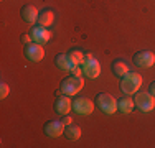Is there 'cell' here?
<instances>
[{"label": "cell", "instance_id": "1", "mask_svg": "<svg viewBox=\"0 0 155 148\" xmlns=\"http://www.w3.org/2000/svg\"><path fill=\"white\" fill-rule=\"evenodd\" d=\"M142 76L139 72H134V71H129L125 76L120 77V91L124 92L125 95H132L135 92L140 91V86H142Z\"/></svg>", "mask_w": 155, "mask_h": 148}, {"label": "cell", "instance_id": "2", "mask_svg": "<svg viewBox=\"0 0 155 148\" xmlns=\"http://www.w3.org/2000/svg\"><path fill=\"white\" fill-rule=\"evenodd\" d=\"M84 87V79L83 76H68L64 77V79L61 81L60 84V91L63 94L69 95V97H73V95H78V92H81Z\"/></svg>", "mask_w": 155, "mask_h": 148}, {"label": "cell", "instance_id": "3", "mask_svg": "<svg viewBox=\"0 0 155 148\" xmlns=\"http://www.w3.org/2000/svg\"><path fill=\"white\" fill-rule=\"evenodd\" d=\"M94 104L99 107V110H101L102 114H106V115H112L117 110V101L110 94H107V92H99L94 99Z\"/></svg>", "mask_w": 155, "mask_h": 148}, {"label": "cell", "instance_id": "4", "mask_svg": "<svg viewBox=\"0 0 155 148\" xmlns=\"http://www.w3.org/2000/svg\"><path fill=\"white\" fill-rule=\"evenodd\" d=\"M81 68H83V76L87 79H97L99 74H101V64L89 53L84 54V63L81 64Z\"/></svg>", "mask_w": 155, "mask_h": 148}, {"label": "cell", "instance_id": "5", "mask_svg": "<svg viewBox=\"0 0 155 148\" xmlns=\"http://www.w3.org/2000/svg\"><path fill=\"white\" fill-rule=\"evenodd\" d=\"M96 104L93 101H89L84 95H74V101H73V110L78 115H91L94 112Z\"/></svg>", "mask_w": 155, "mask_h": 148}, {"label": "cell", "instance_id": "6", "mask_svg": "<svg viewBox=\"0 0 155 148\" xmlns=\"http://www.w3.org/2000/svg\"><path fill=\"white\" fill-rule=\"evenodd\" d=\"M134 102H135V107H137L140 112H150L155 107V97L149 91L147 92H135Z\"/></svg>", "mask_w": 155, "mask_h": 148}, {"label": "cell", "instance_id": "7", "mask_svg": "<svg viewBox=\"0 0 155 148\" xmlns=\"http://www.w3.org/2000/svg\"><path fill=\"white\" fill-rule=\"evenodd\" d=\"M25 58L31 63H40L43 58H45V50H43V44H38V43H30V44H25Z\"/></svg>", "mask_w": 155, "mask_h": 148}, {"label": "cell", "instance_id": "8", "mask_svg": "<svg viewBox=\"0 0 155 148\" xmlns=\"http://www.w3.org/2000/svg\"><path fill=\"white\" fill-rule=\"evenodd\" d=\"M134 64L137 68H143V69H149L155 64V54L149 50H143V51H137L134 54Z\"/></svg>", "mask_w": 155, "mask_h": 148}, {"label": "cell", "instance_id": "9", "mask_svg": "<svg viewBox=\"0 0 155 148\" xmlns=\"http://www.w3.org/2000/svg\"><path fill=\"white\" fill-rule=\"evenodd\" d=\"M64 128H66V125L63 124L61 120H50L45 124L43 132H45V135L50 137V138H58V137L64 135Z\"/></svg>", "mask_w": 155, "mask_h": 148}, {"label": "cell", "instance_id": "10", "mask_svg": "<svg viewBox=\"0 0 155 148\" xmlns=\"http://www.w3.org/2000/svg\"><path fill=\"white\" fill-rule=\"evenodd\" d=\"M30 35L33 38V41L38 43V44H45L51 40V31L45 27H40V25H36V27H31L30 30Z\"/></svg>", "mask_w": 155, "mask_h": 148}, {"label": "cell", "instance_id": "11", "mask_svg": "<svg viewBox=\"0 0 155 148\" xmlns=\"http://www.w3.org/2000/svg\"><path fill=\"white\" fill-rule=\"evenodd\" d=\"M69 110H73V101L69 99V95H58L56 101H54V112L60 114V115H66V114H69Z\"/></svg>", "mask_w": 155, "mask_h": 148}, {"label": "cell", "instance_id": "12", "mask_svg": "<svg viewBox=\"0 0 155 148\" xmlns=\"http://www.w3.org/2000/svg\"><path fill=\"white\" fill-rule=\"evenodd\" d=\"M54 64H56L58 69H61V71H71L73 68H74V63L71 61V58H69L68 53H60L56 58H54Z\"/></svg>", "mask_w": 155, "mask_h": 148}, {"label": "cell", "instance_id": "13", "mask_svg": "<svg viewBox=\"0 0 155 148\" xmlns=\"http://www.w3.org/2000/svg\"><path fill=\"white\" fill-rule=\"evenodd\" d=\"M36 23L40 25V27H51V25L54 23V12L51 8H45L41 10V12L38 13V20H36Z\"/></svg>", "mask_w": 155, "mask_h": 148}, {"label": "cell", "instance_id": "14", "mask_svg": "<svg viewBox=\"0 0 155 148\" xmlns=\"http://www.w3.org/2000/svg\"><path fill=\"white\" fill-rule=\"evenodd\" d=\"M38 10H36V7H33V5H25L23 8H21V18H23V21H27V23H30L33 25L36 20H38Z\"/></svg>", "mask_w": 155, "mask_h": 148}, {"label": "cell", "instance_id": "15", "mask_svg": "<svg viewBox=\"0 0 155 148\" xmlns=\"http://www.w3.org/2000/svg\"><path fill=\"white\" fill-rule=\"evenodd\" d=\"M135 109V102L134 99H130V95H124L117 101V110L122 114H130Z\"/></svg>", "mask_w": 155, "mask_h": 148}, {"label": "cell", "instance_id": "16", "mask_svg": "<svg viewBox=\"0 0 155 148\" xmlns=\"http://www.w3.org/2000/svg\"><path fill=\"white\" fill-rule=\"evenodd\" d=\"M81 135H83V130H81L79 125H74V124L66 125V128H64V137H66L68 140L76 142V140L81 138Z\"/></svg>", "mask_w": 155, "mask_h": 148}, {"label": "cell", "instance_id": "17", "mask_svg": "<svg viewBox=\"0 0 155 148\" xmlns=\"http://www.w3.org/2000/svg\"><path fill=\"white\" fill-rule=\"evenodd\" d=\"M129 72V64L124 61V59H116L112 61V74L117 77H122Z\"/></svg>", "mask_w": 155, "mask_h": 148}, {"label": "cell", "instance_id": "18", "mask_svg": "<svg viewBox=\"0 0 155 148\" xmlns=\"http://www.w3.org/2000/svg\"><path fill=\"white\" fill-rule=\"evenodd\" d=\"M68 54H69L71 61L74 63L76 66H81L84 63V54L86 53H83L81 50H71V51H68Z\"/></svg>", "mask_w": 155, "mask_h": 148}, {"label": "cell", "instance_id": "19", "mask_svg": "<svg viewBox=\"0 0 155 148\" xmlns=\"http://www.w3.org/2000/svg\"><path fill=\"white\" fill-rule=\"evenodd\" d=\"M8 92H10V87H8V84L7 82H0V99H5L7 95H8Z\"/></svg>", "mask_w": 155, "mask_h": 148}, {"label": "cell", "instance_id": "20", "mask_svg": "<svg viewBox=\"0 0 155 148\" xmlns=\"http://www.w3.org/2000/svg\"><path fill=\"white\" fill-rule=\"evenodd\" d=\"M21 43H23V44H30V43H33V38H31L30 33H25V35H21Z\"/></svg>", "mask_w": 155, "mask_h": 148}, {"label": "cell", "instance_id": "21", "mask_svg": "<svg viewBox=\"0 0 155 148\" xmlns=\"http://www.w3.org/2000/svg\"><path fill=\"white\" fill-rule=\"evenodd\" d=\"M69 72H71L73 76H83V68H81V66H74Z\"/></svg>", "mask_w": 155, "mask_h": 148}, {"label": "cell", "instance_id": "22", "mask_svg": "<svg viewBox=\"0 0 155 148\" xmlns=\"http://www.w3.org/2000/svg\"><path fill=\"white\" fill-rule=\"evenodd\" d=\"M61 117H63V118H61V122H63L64 125H69V124H73V118L69 117L68 114H66V115H61Z\"/></svg>", "mask_w": 155, "mask_h": 148}, {"label": "cell", "instance_id": "23", "mask_svg": "<svg viewBox=\"0 0 155 148\" xmlns=\"http://www.w3.org/2000/svg\"><path fill=\"white\" fill-rule=\"evenodd\" d=\"M149 92H150V94H152L153 97H155V81H153V82H150V86H149Z\"/></svg>", "mask_w": 155, "mask_h": 148}]
</instances>
